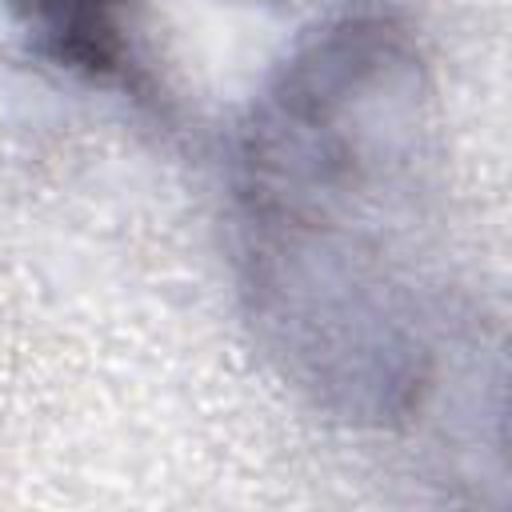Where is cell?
Masks as SVG:
<instances>
[{"instance_id":"2","label":"cell","mask_w":512,"mask_h":512,"mask_svg":"<svg viewBox=\"0 0 512 512\" xmlns=\"http://www.w3.org/2000/svg\"><path fill=\"white\" fill-rule=\"evenodd\" d=\"M28 48L60 72L164 112L168 96L144 56L136 0H4Z\"/></svg>"},{"instance_id":"1","label":"cell","mask_w":512,"mask_h":512,"mask_svg":"<svg viewBox=\"0 0 512 512\" xmlns=\"http://www.w3.org/2000/svg\"><path fill=\"white\" fill-rule=\"evenodd\" d=\"M228 248L268 368L348 428L408 424L436 388L452 320L436 80L380 8L292 44L236 124Z\"/></svg>"}]
</instances>
